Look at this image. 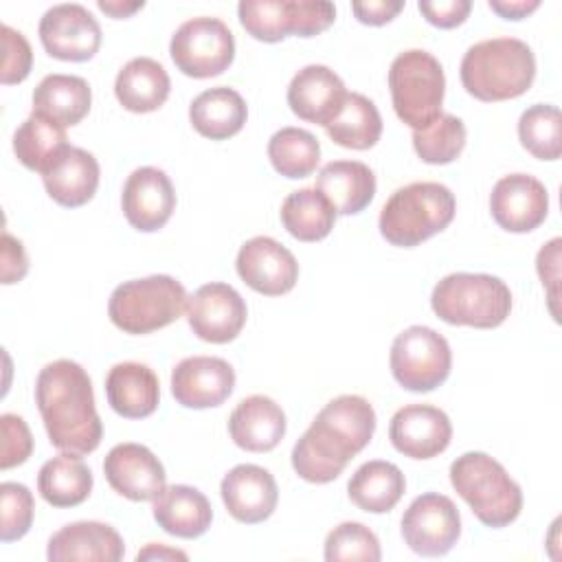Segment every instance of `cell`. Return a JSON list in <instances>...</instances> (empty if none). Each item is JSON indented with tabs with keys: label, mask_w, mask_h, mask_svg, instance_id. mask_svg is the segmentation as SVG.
I'll use <instances>...</instances> for the list:
<instances>
[{
	"label": "cell",
	"mask_w": 562,
	"mask_h": 562,
	"mask_svg": "<svg viewBox=\"0 0 562 562\" xmlns=\"http://www.w3.org/2000/svg\"><path fill=\"white\" fill-rule=\"evenodd\" d=\"M389 439L404 457L432 459L450 446L452 424L437 406L408 404L391 417Z\"/></svg>",
	"instance_id": "cell-19"
},
{
	"label": "cell",
	"mask_w": 562,
	"mask_h": 562,
	"mask_svg": "<svg viewBox=\"0 0 562 562\" xmlns=\"http://www.w3.org/2000/svg\"><path fill=\"white\" fill-rule=\"evenodd\" d=\"M103 472L116 494L136 503L154 501L167 487L162 463L143 443L114 446L103 461Z\"/></svg>",
	"instance_id": "cell-17"
},
{
	"label": "cell",
	"mask_w": 562,
	"mask_h": 562,
	"mask_svg": "<svg viewBox=\"0 0 562 562\" xmlns=\"http://www.w3.org/2000/svg\"><path fill=\"white\" fill-rule=\"evenodd\" d=\"M461 536V516L452 498L437 492L417 496L402 516V538L424 558L446 555Z\"/></svg>",
	"instance_id": "cell-11"
},
{
	"label": "cell",
	"mask_w": 562,
	"mask_h": 562,
	"mask_svg": "<svg viewBox=\"0 0 562 562\" xmlns=\"http://www.w3.org/2000/svg\"><path fill=\"white\" fill-rule=\"evenodd\" d=\"M316 189L329 200L336 213L356 215L375 195V176L360 160H331L316 176Z\"/></svg>",
	"instance_id": "cell-27"
},
{
	"label": "cell",
	"mask_w": 562,
	"mask_h": 562,
	"mask_svg": "<svg viewBox=\"0 0 562 562\" xmlns=\"http://www.w3.org/2000/svg\"><path fill=\"white\" fill-rule=\"evenodd\" d=\"M44 50L61 61H88L101 46V26L81 4L66 2L50 7L40 20Z\"/></svg>",
	"instance_id": "cell-13"
},
{
	"label": "cell",
	"mask_w": 562,
	"mask_h": 562,
	"mask_svg": "<svg viewBox=\"0 0 562 562\" xmlns=\"http://www.w3.org/2000/svg\"><path fill=\"white\" fill-rule=\"evenodd\" d=\"M125 553L123 538L105 522L79 520L64 525L48 540L46 558L50 562H119Z\"/></svg>",
	"instance_id": "cell-22"
},
{
	"label": "cell",
	"mask_w": 562,
	"mask_h": 562,
	"mask_svg": "<svg viewBox=\"0 0 562 562\" xmlns=\"http://www.w3.org/2000/svg\"><path fill=\"white\" fill-rule=\"evenodd\" d=\"M281 222L299 241H321L331 233L336 211L316 187L299 189L283 200Z\"/></svg>",
	"instance_id": "cell-33"
},
{
	"label": "cell",
	"mask_w": 562,
	"mask_h": 562,
	"mask_svg": "<svg viewBox=\"0 0 562 562\" xmlns=\"http://www.w3.org/2000/svg\"><path fill=\"white\" fill-rule=\"evenodd\" d=\"M404 9V2H391V0H369V2H353L351 11L358 18V22L369 26H382L391 22L400 11Z\"/></svg>",
	"instance_id": "cell-46"
},
{
	"label": "cell",
	"mask_w": 562,
	"mask_h": 562,
	"mask_svg": "<svg viewBox=\"0 0 562 562\" xmlns=\"http://www.w3.org/2000/svg\"><path fill=\"white\" fill-rule=\"evenodd\" d=\"M461 83L479 101H507L525 94L536 77V57L518 37H492L470 46L461 59Z\"/></svg>",
	"instance_id": "cell-3"
},
{
	"label": "cell",
	"mask_w": 562,
	"mask_h": 562,
	"mask_svg": "<svg viewBox=\"0 0 562 562\" xmlns=\"http://www.w3.org/2000/svg\"><path fill=\"white\" fill-rule=\"evenodd\" d=\"M121 206L136 231L154 233L162 228L176 209V191L169 176L158 167L134 169L125 180Z\"/></svg>",
	"instance_id": "cell-18"
},
{
	"label": "cell",
	"mask_w": 562,
	"mask_h": 562,
	"mask_svg": "<svg viewBox=\"0 0 562 562\" xmlns=\"http://www.w3.org/2000/svg\"><path fill=\"white\" fill-rule=\"evenodd\" d=\"M97 7H99L103 13L112 15V18H130L134 11L143 9L145 2H108V0H99Z\"/></svg>",
	"instance_id": "cell-49"
},
{
	"label": "cell",
	"mask_w": 562,
	"mask_h": 562,
	"mask_svg": "<svg viewBox=\"0 0 562 562\" xmlns=\"http://www.w3.org/2000/svg\"><path fill=\"white\" fill-rule=\"evenodd\" d=\"M35 404L50 443L70 454L99 448L103 426L94 406L90 375L75 360L48 362L35 382Z\"/></svg>",
	"instance_id": "cell-2"
},
{
	"label": "cell",
	"mask_w": 562,
	"mask_h": 562,
	"mask_svg": "<svg viewBox=\"0 0 562 562\" xmlns=\"http://www.w3.org/2000/svg\"><path fill=\"white\" fill-rule=\"evenodd\" d=\"M228 432L241 450L270 452L285 435V413L272 397L250 395L233 408Z\"/></svg>",
	"instance_id": "cell-23"
},
{
	"label": "cell",
	"mask_w": 562,
	"mask_h": 562,
	"mask_svg": "<svg viewBox=\"0 0 562 562\" xmlns=\"http://www.w3.org/2000/svg\"><path fill=\"white\" fill-rule=\"evenodd\" d=\"M105 395L116 415L143 419L158 408L160 384L147 364L119 362L105 375Z\"/></svg>",
	"instance_id": "cell-25"
},
{
	"label": "cell",
	"mask_w": 562,
	"mask_h": 562,
	"mask_svg": "<svg viewBox=\"0 0 562 562\" xmlns=\"http://www.w3.org/2000/svg\"><path fill=\"white\" fill-rule=\"evenodd\" d=\"M2 428V454H0V468L9 470L20 463H24L33 452V437L26 426V422L20 415L4 413L0 417Z\"/></svg>",
	"instance_id": "cell-43"
},
{
	"label": "cell",
	"mask_w": 562,
	"mask_h": 562,
	"mask_svg": "<svg viewBox=\"0 0 562 562\" xmlns=\"http://www.w3.org/2000/svg\"><path fill=\"white\" fill-rule=\"evenodd\" d=\"M0 507H2V522H0V540L13 542L26 536L33 525L35 501L26 485L4 481L0 485Z\"/></svg>",
	"instance_id": "cell-41"
},
{
	"label": "cell",
	"mask_w": 562,
	"mask_h": 562,
	"mask_svg": "<svg viewBox=\"0 0 562 562\" xmlns=\"http://www.w3.org/2000/svg\"><path fill=\"white\" fill-rule=\"evenodd\" d=\"M29 272V257L20 239L11 233H2V283L11 285L26 277Z\"/></svg>",
	"instance_id": "cell-45"
},
{
	"label": "cell",
	"mask_w": 562,
	"mask_h": 562,
	"mask_svg": "<svg viewBox=\"0 0 562 562\" xmlns=\"http://www.w3.org/2000/svg\"><path fill=\"white\" fill-rule=\"evenodd\" d=\"M46 193L61 206L77 209L90 202L99 187V162L81 149L68 145L42 173Z\"/></svg>",
	"instance_id": "cell-24"
},
{
	"label": "cell",
	"mask_w": 562,
	"mask_h": 562,
	"mask_svg": "<svg viewBox=\"0 0 562 562\" xmlns=\"http://www.w3.org/2000/svg\"><path fill=\"white\" fill-rule=\"evenodd\" d=\"M235 386L233 367L217 356H191L171 371V393L184 408H213L228 400Z\"/></svg>",
	"instance_id": "cell-16"
},
{
	"label": "cell",
	"mask_w": 562,
	"mask_h": 562,
	"mask_svg": "<svg viewBox=\"0 0 562 562\" xmlns=\"http://www.w3.org/2000/svg\"><path fill=\"white\" fill-rule=\"evenodd\" d=\"M406 479L402 470L391 461L362 463L347 483V494L356 507L369 514L391 512L404 496Z\"/></svg>",
	"instance_id": "cell-31"
},
{
	"label": "cell",
	"mask_w": 562,
	"mask_h": 562,
	"mask_svg": "<svg viewBox=\"0 0 562 562\" xmlns=\"http://www.w3.org/2000/svg\"><path fill=\"white\" fill-rule=\"evenodd\" d=\"M430 305L443 323L492 329L509 316L512 292L498 277L483 272H452L435 285Z\"/></svg>",
	"instance_id": "cell-6"
},
{
	"label": "cell",
	"mask_w": 562,
	"mask_h": 562,
	"mask_svg": "<svg viewBox=\"0 0 562 562\" xmlns=\"http://www.w3.org/2000/svg\"><path fill=\"white\" fill-rule=\"evenodd\" d=\"M0 35H2V83L11 86V83H20L29 77L31 66H33V50L31 44L26 42V37L11 29L9 24L0 26Z\"/></svg>",
	"instance_id": "cell-42"
},
{
	"label": "cell",
	"mask_w": 562,
	"mask_h": 562,
	"mask_svg": "<svg viewBox=\"0 0 562 562\" xmlns=\"http://www.w3.org/2000/svg\"><path fill=\"white\" fill-rule=\"evenodd\" d=\"M490 213L501 228L529 233L538 228L549 213L547 187L529 173L503 176L490 193Z\"/></svg>",
	"instance_id": "cell-15"
},
{
	"label": "cell",
	"mask_w": 562,
	"mask_h": 562,
	"mask_svg": "<svg viewBox=\"0 0 562 562\" xmlns=\"http://www.w3.org/2000/svg\"><path fill=\"white\" fill-rule=\"evenodd\" d=\"M235 268L248 288L266 296H281L290 292L299 279V263L294 255L266 235L241 244Z\"/></svg>",
	"instance_id": "cell-14"
},
{
	"label": "cell",
	"mask_w": 562,
	"mask_h": 562,
	"mask_svg": "<svg viewBox=\"0 0 562 562\" xmlns=\"http://www.w3.org/2000/svg\"><path fill=\"white\" fill-rule=\"evenodd\" d=\"M246 301L228 283L200 285L187 299V321L200 340L224 345L239 336L246 325Z\"/></svg>",
	"instance_id": "cell-12"
},
{
	"label": "cell",
	"mask_w": 562,
	"mask_h": 562,
	"mask_svg": "<svg viewBox=\"0 0 562 562\" xmlns=\"http://www.w3.org/2000/svg\"><path fill=\"white\" fill-rule=\"evenodd\" d=\"M325 130L327 136L340 147L369 149L382 136V116L369 97L347 92L342 110Z\"/></svg>",
	"instance_id": "cell-34"
},
{
	"label": "cell",
	"mask_w": 562,
	"mask_h": 562,
	"mask_svg": "<svg viewBox=\"0 0 562 562\" xmlns=\"http://www.w3.org/2000/svg\"><path fill=\"white\" fill-rule=\"evenodd\" d=\"M248 119V108L241 94L233 88L217 86L200 92L189 105V121L198 134L211 140L235 136Z\"/></svg>",
	"instance_id": "cell-29"
},
{
	"label": "cell",
	"mask_w": 562,
	"mask_h": 562,
	"mask_svg": "<svg viewBox=\"0 0 562 562\" xmlns=\"http://www.w3.org/2000/svg\"><path fill=\"white\" fill-rule=\"evenodd\" d=\"M465 125L454 114H439L424 130H413V147L428 165H448L465 147Z\"/></svg>",
	"instance_id": "cell-39"
},
{
	"label": "cell",
	"mask_w": 562,
	"mask_h": 562,
	"mask_svg": "<svg viewBox=\"0 0 562 562\" xmlns=\"http://www.w3.org/2000/svg\"><path fill=\"white\" fill-rule=\"evenodd\" d=\"M389 90L397 119L413 130H424L441 114L443 68L428 50H404L389 68Z\"/></svg>",
	"instance_id": "cell-8"
},
{
	"label": "cell",
	"mask_w": 562,
	"mask_h": 562,
	"mask_svg": "<svg viewBox=\"0 0 562 562\" xmlns=\"http://www.w3.org/2000/svg\"><path fill=\"white\" fill-rule=\"evenodd\" d=\"M450 483L485 527H507L522 509L520 485L485 452L457 457L450 465Z\"/></svg>",
	"instance_id": "cell-5"
},
{
	"label": "cell",
	"mask_w": 562,
	"mask_h": 562,
	"mask_svg": "<svg viewBox=\"0 0 562 562\" xmlns=\"http://www.w3.org/2000/svg\"><path fill=\"white\" fill-rule=\"evenodd\" d=\"M268 158L277 173L292 180L307 178L321 160V145L303 127H281L268 140Z\"/></svg>",
	"instance_id": "cell-37"
},
{
	"label": "cell",
	"mask_w": 562,
	"mask_h": 562,
	"mask_svg": "<svg viewBox=\"0 0 562 562\" xmlns=\"http://www.w3.org/2000/svg\"><path fill=\"white\" fill-rule=\"evenodd\" d=\"M171 90V81L162 64L151 57L130 59L116 75L114 94L119 103L136 114L158 110Z\"/></svg>",
	"instance_id": "cell-28"
},
{
	"label": "cell",
	"mask_w": 562,
	"mask_h": 562,
	"mask_svg": "<svg viewBox=\"0 0 562 562\" xmlns=\"http://www.w3.org/2000/svg\"><path fill=\"white\" fill-rule=\"evenodd\" d=\"M136 560H187V553L180 551V549H171V547H165V544H156V542H149L143 551H138Z\"/></svg>",
	"instance_id": "cell-48"
},
{
	"label": "cell",
	"mask_w": 562,
	"mask_h": 562,
	"mask_svg": "<svg viewBox=\"0 0 562 562\" xmlns=\"http://www.w3.org/2000/svg\"><path fill=\"white\" fill-rule=\"evenodd\" d=\"M522 147L540 160H558L562 154V116L551 103H536L518 119Z\"/></svg>",
	"instance_id": "cell-38"
},
{
	"label": "cell",
	"mask_w": 562,
	"mask_h": 562,
	"mask_svg": "<svg viewBox=\"0 0 562 562\" xmlns=\"http://www.w3.org/2000/svg\"><path fill=\"white\" fill-rule=\"evenodd\" d=\"M171 59L193 79L222 75L235 59V37L220 18H191L171 35Z\"/></svg>",
	"instance_id": "cell-10"
},
{
	"label": "cell",
	"mask_w": 562,
	"mask_h": 562,
	"mask_svg": "<svg viewBox=\"0 0 562 562\" xmlns=\"http://www.w3.org/2000/svg\"><path fill=\"white\" fill-rule=\"evenodd\" d=\"M237 13L246 33L259 42L274 44L299 33V0H241Z\"/></svg>",
	"instance_id": "cell-36"
},
{
	"label": "cell",
	"mask_w": 562,
	"mask_h": 562,
	"mask_svg": "<svg viewBox=\"0 0 562 562\" xmlns=\"http://www.w3.org/2000/svg\"><path fill=\"white\" fill-rule=\"evenodd\" d=\"M90 86L77 75H46L33 90V112L61 127L77 125L90 112Z\"/></svg>",
	"instance_id": "cell-30"
},
{
	"label": "cell",
	"mask_w": 562,
	"mask_h": 562,
	"mask_svg": "<svg viewBox=\"0 0 562 562\" xmlns=\"http://www.w3.org/2000/svg\"><path fill=\"white\" fill-rule=\"evenodd\" d=\"M382 558L375 533L362 522H340L325 538V560H364L378 562Z\"/></svg>",
	"instance_id": "cell-40"
},
{
	"label": "cell",
	"mask_w": 562,
	"mask_h": 562,
	"mask_svg": "<svg viewBox=\"0 0 562 562\" xmlns=\"http://www.w3.org/2000/svg\"><path fill=\"white\" fill-rule=\"evenodd\" d=\"M452 191L439 182H411L391 193L380 211L382 237L400 248H413L441 233L454 217Z\"/></svg>",
	"instance_id": "cell-4"
},
{
	"label": "cell",
	"mask_w": 562,
	"mask_h": 562,
	"mask_svg": "<svg viewBox=\"0 0 562 562\" xmlns=\"http://www.w3.org/2000/svg\"><path fill=\"white\" fill-rule=\"evenodd\" d=\"M347 99L342 79L323 64H310L301 68L288 86L290 110L307 121L327 127Z\"/></svg>",
	"instance_id": "cell-20"
},
{
	"label": "cell",
	"mask_w": 562,
	"mask_h": 562,
	"mask_svg": "<svg viewBox=\"0 0 562 562\" xmlns=\"http://www.w3.org/2000/svg\"><path fill=\"white\" fill-rule=\"evenodd\" d=\"M540 7V0H490V9L505 20H522Z\"/></svg>",
	"instance_id": "cell-47"
},
{
	"label": "cell",
	"mask_w": 562,
	"mask_h": 562,
	"mask_svg": "<svg viewBox=\"0 0 562 562\" xmlns=\"http://www.w3.org/2000/svg\"><path fill=\"white\" fill-rule=\"evenodd\" d=\"M375 411L362 395L327 402L292 448V468L307 483H329L371 441Z\"/></svg>",
	"instance_id": "cell-1"
},
{
	"label": "cell",
	"mask_w": 562,
	"mask_h": 562,
	"mask_svg": "<svg viewBox=\"0 0 562 562\" xmlns=\"http://www.w3.org/2000/svg\"><path fill=\"white\" fill-rule=\"evenodd\" d=\"M187 299L184 285L178 279L151 274L116 285L108 301V314L121 331L140 336L178 321Z\"/></svg>",
	"instance_id": "cell-7"
},
{
	"label": "cell",
	"mask_w": 562,
	"mask_h": 562,
	"mask_svg": "<svg viewBox=\"0 0 562 562\" xmlns=\"http://www.w3.org/2000/svg\"><path fill=\"white\" fill-rule=\"evenodd\" d=\"M389 364L402 389L428 393L441 386L450 375L452 351L439 331L426 325H413L395 336Z\"/></svg>",
	"instance_id": "cell-9"
},
{
	"label": "cell",
	"mask_w": 562,
	"mask_h": 562,
	"mask_svg": "<svg viewBox=\"0 0 562 562\" xmlns=\"http://www.w3.org/2000/svg\"><path fill=\"white\" fill-rule=\"evenodd\" d=\"M66 147V130L37 112H31L13 134V151L18 160L26 169L40 173H44Z\"/></svg>",
	"instance_id": "cell-35"
},
{
	"label": "cell",
	"mask_w": 562,
	"mask_h": 562,
	"mask_svg": "<svg viewBox=\"0 0 562 562\" xmlns=\"http://www.w3.org/2000/svg\"><path fill=\"white\" fill-rule=\"evenodd\" d=\"M220 492L228 514L246 525H257L270 518L279 501L274 476L266 468L252 463H241L228 470Z\"/></svg>",
	"instance_id": "cell-21"
},
{
	"label": "cell",
	"mask_w": 562,
	"mask_h": 562,
	"mask_svg": "<svg viewBox=\"0 0 562 562\" xmlns=\"http://www.w3.org/2000/svg\"><path fill=\"white\" fill-rule=\"evenodd\" d=\"M154 520L176 538H200L213 520L209 498L191 485H169L154 498Z\"/></svg>",
	"instance_id": "cell-26"
},
{
	"label": "cell",
	"mask_w": 562,
	"mask_h": 562,
	"mask_svg": "<svg viewBox=\"0 0 562 562\" xmlns=\"http://www.w3.org/2000/svg\"><path fill=\"white\" fill-rule=\"evenodd\" d=\"M417 9L422 15L439 29H454L465 22L470 15L472 2L470 0H439V2H419Z\"/></svg>",
	"instance_id": "cell-44"
},
{
	"label": "cell",
	"mask_w": 562,
	"mask_h": 562,
	"mask_svg": "<svg viewBox=\"0 0 562 562\" xmlns=\"http://www.w3.org/2000/svg\"><path fill=\"white\" fill-rule=\"evenodd\" d=\"M37 492L53 507L81 505L92 492V472L81 454L61 452L40 468Z\"/></svg>",
	"instance_id": "cell-32"
}]
</instances>
